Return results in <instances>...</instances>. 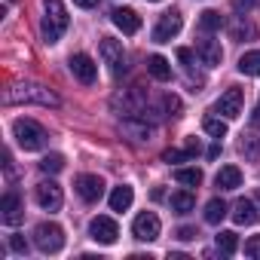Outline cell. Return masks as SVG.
<instances>
[{
	"mask_svg": "<svg viewBox=\"0 0 260 260\" xmlns=\"http://www.w3.org/2000/svg\"><path fill=\"white\" fill-rule=\"evenodd\" d=\"M13 135L22 150H40L46 144V128L34 119H16L13 122Z\"/></svg>",
	"mask_w": 260,
	"mask_h": 260,
	"instance_id": "obj_3",
	"label": "cell"
},
{
	"mask_svg": "<svg viewBox=\"0 0 260 260\" xmlns=\"http://www.w3.org/2000/svg\"><path fill=\"white\" fill-rule=\"evenodd\" d=\"M175 181L178 184H184V187H199L202 184V172L193 166V169H178L175 172Z\"/></svg>",
	"mask_w": 260,
	"mask_h": 260,
	"instance_id": "obj_26",
	"label": "cell"
},
{
	"mask_svg": "<svg viewBox=\"0 0 260 260\" xmlns=\"http://www.w3.org/2000/svg\"><path fill=\"white\" fill-rule=\"evenodd\" d=\"M190 156H193V153H190L187 147H184V150H166V153H162V162L172 166V162H184V159H190Z\"/></svg>",
	"mask_w": 260,
	"mask_h": 260,
	"instance_id": "obj_31",
	"label": "cell"
},
{
	"mask_svg": "<svg viewBox=\"0 0 260 260\" xmlns=\"http://www.w3.org/2000/svg\"><path fill=\"white\" fill-rule=\"evenodd\" d=\"M257 202H260V190H257Z\"/></svg>",
	"mask_w": 260,
	"mask_h": 260,
	"instance_id": "obj_40",
	"label": "cell"
},
{
	"mask_svg": "<svg viewBox=\"0 0 260 260\" xmlns=\"http://www.w3.org/2000/svg\"><path fill=\"white\" fill-rule=\"evenodd\" d=\"M226 214H230V211H226V202H223V199H208V202H205V220H208V223H220Z\"/></svg>",
	"mask_w": 260,
	"mask_h": 260,
	"instance_id": "obj_22",
	"label": "cell"
},
{
	"mask_svg": "<svg viewBox=\"0 0 260 260\" xmlns=\"http://www.w3.org/2000/svg\"><path fill=\"white\" fill-rule=\"evenodd\" d=\"M77 7H83V10H92V7H98V0H74Z\"/></svg>",
	"mask_w": 260,
	"mask_h": 260,
	"instance_id": "obj_38",
	"label": "cell"
},
{
	"mask_svg": "<svg viewBox=\"0 0 260 260\" xmlns=\"http://www.w3.org/2000/svg\"><path fill=\"white\" fill-rule=\"evenodd\" d=\"M68 10L61 0H43V22H40V31H43V40L46 43H58L61 34L68 31Z\"/></svg>",
	"mask_w": 260,
	"mask_h": 260,
	"instance_id": "obj_2",
	"label": "cell"
},
{
	"mask_svg": "<svg viewBox=\"0 0 260 260\" xmlns=\"http://www.w3.org/2000/svg\"><path fill=\"white\" fill-rule=\"evenodd\" d=\"M61 169H64V156L61 153H49V156L40 159V172H46V175H58Z\"/></svg>",
	"mask_w": 260,
	"mask_h": 260,
	"instance_id": "obj_28",
	"label": "cell"
},
{
	"mask_svg": "<svg viewBox=\"0 0 260 260\" xmlns=\"http://www.w3.org/2000/svg\"><path fill=\"white\" fill-rule=\"evenodd\" d=\"M159 230H162V223H159V217H156L153 211H141V214L135 217V223H132V233H135V239H141V242L159 239Z\"/></svg>",
	"mask_w": 260,
	"mask_h": 260,
	"instance_id": "obj_8",
	"label": "cell"
},
{
	"mask_svg": "<svg viewBox=\"0 0 260 260\" xmlns=\"http://www.w3.org/2000/svg\"><path fill=\"white\" fill-rule=\"evenodd\" d=\"M147 74H150L153 80L166 83V80H172V64H169L162 55H150V58H147Z\"/></svg>",
	"mask_w": 260,
	"mask_h": 260,
	"instance_id": "obj_20",
	"label": "cell"
},
{
	"mask_svg": "<svg viewBox=\"0 0 260 260\" xmlns=\"http://www.w3.org/2000/svg\"><path fill=\"white\" fill-rule=\"evenodd\" d=\"M162 107H166V116H181V98H178V95L169 92V95L162 98Z\"/></svg>",
	"mask_w": 260,
	"mask_h": 260,
	"instance_id": "obj_30",
	"label": "cell"
},
{
	"mask_svg": "<svg viewBox=\"0 0 260 260\" xmlns=\"http://www.w3.org/2000/svg\"><path fill=\"white\" fill-rule=\"evenodd\" d=\"M10 248H13L16 254H28V242H25L22 236H10Z\"/></svg>",
	"mask_w": 260,
	"mask_h": 260,
	"instance_id": "obj_35",
	"label": "cell"
},
{
	"mask_svg": "<svg viewBox=\"0 0 260 260\" xmlns=\"http://www.w3.org/2000/svg\"><path fill=\"white\" fill-rule=\"evenodd\" d=\"M202 128H205V132H208V135H214L217 141H220V138L226 135V122H223V119H217V116H205V122H202Z\"/></svg>",
	"mask_w": 260,
	"mask_h": 260,
	"instance_id": "obj_29",
	"label": "cell"
},
{
	"mask_svg": "<svg viewBox=\"0 0 260 260\" xmlns=\"http://www.w3.org/2000/svg\"><path fill=\"white\" fill-rule=\"evenodd\" d=\"M245 254H248V257H260V236H251V239L245 242Z\"/></svg>",
	"mask_w": 260,
	"mask_h": 260,
	"instance_id": "obj_32",
	"label": "cell"
},
{
	"mask_svg": "<svg viewBox=\"0 0 260 260\" xmlns=\"http://www.w3.org/2000/svg\"><path fill=\"white\" fill-rule=\"evenodd\" d=\"M236 248H239V239H236V233L233 230H223V233H217V251L220 254H236Z\"/></svg>",
	"mask_w": 260,
	"mask_h": 260,
	"instance_id": "obj_27",
	"label": "cell"
},
{
	"mask_svg": "<svg viewBox=\"0 0 260 260\" xmlns=\"http://www.w3.org/2000/svg\"><path fill=\"white\" fill-rule=\"evenodd\" d=\"M239 150H242V156H245L248 162H260V138H254V135H242Z\"/></svg>",
	"mask_w": 260,
	"mask_h": 260,
	"instance_id": "obj_23",
	"label": "cell"
},
{
	"mask_svg": "<svg viewBox=\"0 0 260 260\" xmlns=\"http://www.w3.org/2000/svg\"><path fill=\"white\" fill-rule=\"evenodd\" d=\"M172 211L175 214H190L193 208H196V199H193V193H187V190H181V193H172Z\"/></svg>",
	"mask_w": 260,
	"mask_h": 260,
	"instance_id": "obj_21",
	"label": "cell"
},
{
	"mask_svg": "<svg viewBox=\"0 0 260 260\" xmlns=\"http://www.w3.org/2000/svg\"><path fill=\"white\" fill-rule=\"evenodd\" d=\"M223 25H226V22H223V16H220L217 10H205V13L199 16V28L208 31V34H211V31H220Z\"/></svg>",
	"mask_w": 260,
	"mask_h": 260,
	"instance_id": "obj_25",
	"label": "cell"
},
{
	"mask_svg": "<svg viewBox=\"0 0 260 260\" xmlns=\"http://www.w3.org/2000/svg\"><path fill=\"white\" fill-rule=\"evenodd\" d=\"M101 58H104V64H107L116 77L125 71V52H122V43H119V40L101 37Z\"/></svg>",
	"mask_w": 260,
	"mask_h": 260,
	"instance_id": "obj_5",
	"label": "cell"
},
{
	"mask_svg": "<svg viewBox=\"0 0 260 260\" xmlns=\"http://www.w3.org/2000/svg\"><path fill=\"white\" fill-rule=\"evenodd\" d=\"M119 132L125 138L144 144V141L153 138V125H147V119H138V116H125V119H119Z\"/></svg>",
	"mask_w": 260,
	"mask_h": 260,
	"instance_id": "obj_10",
	"label": "cell"
},
{
	"mask_svg": "<svg viewBox=\"0 0 260 260\" xmlns=\"http://www.w3.org/2000/svg\"><path fill=\"white\" fill-rule=\"evenodd\" d=\"M181 28H184V19H181V13H166V16H159V22H156V28H153V40L156 43H169L172 37H178L181 34Z\"/></svg>",
	"mask_w": 260,
	"mask_h": 260,
	"instance_id": "obj_6",
	"label": "cell"
},
{
	"mask_svg": "<svg viewBox=\"0 0 260 260\" xmlns=\"http://www.w3.org/2000/svg\"><path fill=\"white\" fill-rule=\"evenodd\" d=\"M34 245L43 251V254H55L64 248V230L58 223H40L34 230Z\"/></svg>",
	"mask_w": 260,
	"mask_h": 260,
	"instance_id": "obj_4",
	"label": "cell"
},
{
	"mask_svg": "<svg viewBox=\"0 0 260 260\" xmlns=\"http://www.w3.org/2000/svg\"><path fill=\"white\" fill-rule=\"evenodd\" d=\"M196 236H199V233H196L193 226H181V230H178V239H181V242H193Z\"/></svg>",
	"mask_w": 260,
	"mask_h": 260,
	"instance_id": "obj_36",
	"label": "cell"
},
{
	"mask_svg": "<svg viewBox=\"0 0 260 260\" xmlns=\"http://www.w3.org/2000/svg\"><path fill=\"white\" fill-rule=\"evenodd\" d=\"M214 184H217L220 190H239V187H242V172H239L236 166H223V169L217 172Z\"/></svg>",
	"mask_w": 260,
	"mask_h": 260,
	"instance_id": "obj_18",
	"label": "cell"
},
{
	"mask_svg": "<svg viewBox=\"0 0 260 260\" xmlns=\"http://www.w3.org/2000/svg\"><path fill=\"white\" fill-rule=\"evenodd\" d=\"M239 71L248 74V77H260V49L245 52V55L239 58Z\"/></svg>",
	"mask_w": 260,
	"mask_h": 260,
	"instance_id": "obj_24",
	"label": "cell"
},
{
	"mask_svg": "<svg viewBox=\"0 0 260 260\" xmlns=\"http://www.w3.org/2000/svg\"><path fill=\"white\" fill-rule=\"evenodd\" d=\"M37 202H40V208H46V211H58L61 202H64L61 187H58L55 181H43V184H37Z\"/></svg>",
	"mask_w": 260,
	"mask_h": 260,
	"instance_id": "obj_13",
	"label": "cell"
},
{
	"mask_svg": "<svg viewBox=\"0 0 260 260\" xmlns=\"http://www.w3.org/2000/svg\"><path fill=\"white\" fill-rule=\"evenodd\" d=\"M7 104H40V107H58V95L46 86H34V83H22L7 89L4 95Z\"/></svg>",
	"mask_w": 260,
	"mask_h": 260,
	"instance_id": "obj_1",
	"label": "cell"
},
{
	"mask_svg": "<svg viewBox=\"0 0 260 260\" xmlns=\"http://www.w3.org/2000/svg\"><path fill=\"white\" fill-rule=\"evenodd\" d=\"M254 4H257V0H233V10H236L239 16H245V13L254 10Z\"/></svg>",
	"mask_w": 260,
	"mask_h": 260,
	"instance_id": "obj_33",
	"label": "cell"
},
{
	"mask_svg": "<svg viewBox=\"0 0 260 260\" xmlns=\"http://www.w3.org/2000/svg\"><path fill=\"white\" fill-rule=\"evenodd\" d=\"M89 236H92L98 245H113V242H116V236H119V226H116V220H113V217L98 214V217L89 223Z\"/></svg>",
	"mask_w": 260,
	"mask_h": 260,
	"instance_id": "obj_9",
	"label": "cell"
},
{
	"mask_svg": "<svg viewBox=\"0 0 260 260\" xmlns=\"http://www.w3.org/2000/svg\"><path fill=\"white\" fill-rule=\"evenodd\" d=\"M22 217H25V205H22L19 193H7L0 199V220L7 226H16V223H22Z\"/></svg>",
	"mask_w": 260,
	"mask_h": 260,
	"instance_id": "obj_11",
	"label": "cell"
},
{
	"mask_svg": "<svg viewBox=\"0 0 260 260\" xmlns=\"http://www.w3.org/2000/svg\"><path fill=\"white\" fill-rule=\"evenodd\" d=\"M153 4H156V0H153Z\"/></svg>",
	"mask_w": 260,
	"mask_h": 260,
	"instance_id": "obj_41",
	"label": "cell"
},
{
	"mask_svg": "<svg viewBox=\"0 0 260 260\" xmlns=\"http://www.w3.org/2000/svg\"><path fill=\"white\" fill-rule=\"evenodd\" d=\"M233 220H236L239 226H251V223L260 220V211H257V205H254L251 199H239V202L233 205Z\"/></svg>",
	"mask_w": 260,
	"mask_h": 260,
	"instance_id": "obj_16",
	"label": "cell"
},
{
	"mask_svg": "<svg viewBox=\"0 0 260 260\" xmlns=\"http://www.w3.org/2000/svg\"><path fill=\"white\" fill-rule=\"evenodd\" d=\"M257 31H254V25H239V28H233V37L236 40H245V37H254Z\"/></svg>",
	"mask_w": 260,
	"mask_h": 260,
	"instance_id": "obj_34",
	"label": "cell"
},
{
	"mask_svg": "<svg viewBox=\"0 0 260 260\" xmlns=\"http://www.w3.org/2000/svg\"><path fill=\"white\" fill-rule=\"evenodd\" d=\"M196 52H199V58H202L205 68H217V64L223 61V49H220L217 40H199Z\"/></svg>",
	"mask_w": 260,
	"mask_h": 260,
	"instance_id": "obj_17",
	"label": "cell"
},
{
	"mask_svg": "<svg viewBox=\"0 0 260 260\" xmlns=\"http://www.w3.org/2000/svg\"><path fill=\"white\" fill-rule=\"evenodd\" d=\"M251 125L260 128V101H257V107H254V113H251Z\"/></svg>",
	"mask_w": 260,
	"mask_h": 260,
	"instance_id": "obj_37",
	"label": "cell"
},
{
	"mask_svg": "<svg viewBox=\"0 0 260 260\" xmlns=\"http://www.w3.org/2000/svg\"><path fill=\"white\" fill-rule=\"evenodd\" d=\"M132 199H135V193H132V187H113V193H110V211H128V205H132Z\"/></svg>",
	"mask_w": 260,
	"mask_h": 260,
	"instance_id": "obj_19",
	"label": "cell"
},
{
	"mask_svg": "<svg viewBox=\"0 0 260 260\" xmlns=\"http://www.w3.org/2000/svg\"><path fill=\"white\" fill-rule=\"evenodd\" d=\"M71 74L83 83V86H92L95 80H98V64L86 55V52H77V55H71Z\"/></svg>",
	"mask_w": 260,
	"mask_h": 260,
	"instance_id": "obj_7",
	"label": "cell"
},
{
	"mask_svg": "<svg viewBox=\"0 0 260 260\" xmlns=\"http://www.w3.org/2000/svg\"><path fill=\"white\" fill-rule=\"evenodd\" d=\"M110 19H113V25L122 31V34H138L141 31V16L135 13V10H113L110 13Z\"/></svg>",
	"mask_w": 260,
	"mask_h": 260,
	"instance_id": "obj_15",
	"label": "cell"
},
{
	"mask_svg": "<svg viewBox=\"0 0 260 260\" xmlns=\"http://www.w3.org/2000/svg\"><path fill=\"white\" fill-rule=\"evenodd\" d=\"M242 98H245V95H242V89H239V86H230V89L217 98V104H214V107H217V113H223L226 119H236V116L242 113Z\"/></svg>",
	"mask_w": 260,
	"mask_h": 260,
	"instance_id": "obj_12",
	"label": "cell"
},
{
	"mask_svg": "<svg viewBox=\"0 0 260 260\" xmlns=\"http://www.w3.org/2000/svg\"><path fill=\"white\" fill-rule=\"evenodd\" d=\"M77 193H80V199H86V202H98V199L104 196V181H101L98 175H80V178H77Z\"/></svg>",
	"mask_w": 260,
	"mask_h": 260,
	"instance_id": "obj_14",
	"label": "cell"
},
{
	"mask_svg": "<svg viewBox=\"0 0 260 260\" xmlns=\"http://www.w3.org/2000/svg\"><path fill=\"white\" fill-rule=\"evenodd\" d=\"M187 150H190V153H199V141H196V138H187Z\"/></svg>",
	"mask_w": 260,
	"mask_h": 260,
	"instance_id": "obj_39",
	"label": "cell"
}]
</instances>
